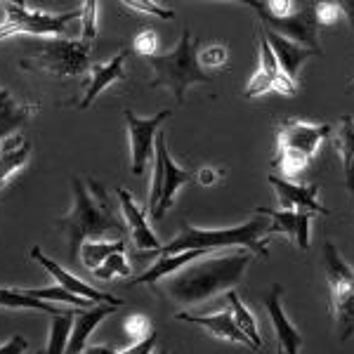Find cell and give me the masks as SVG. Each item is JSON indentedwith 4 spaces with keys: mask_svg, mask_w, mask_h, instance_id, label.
Listing matches in <instances>:
<instances>
[{
    "mask_svg": "<svg viewBox=\"0 0 354 354\" xmlns=\"http://www.w3.org/2000/svg\"><path fill=\"white\" fill-rule=\"evenodd\" d=\"M338 8H340V12L350 19V26L354 31V3H338Z\"/></svg>",
    "mask_w": 354,
    "mask_h": 354,
    "instance_id": "42",
    "label": "cell"
},
{
    "mask_svg": "<svg viewBox=\"0 0 354 354\" xmlns=\"http://www.w3.org/2000/svg\"><path fill=\"white\" fill-rule=\"evenodd\" d=\"M270 185L277 192L279 210H310V213L328 215V210L319 203V187L317 185H298L286 177L270 175Z\"/></svg>",
    "mask_w": 354,
    "mask_h": 354,
    "instance_id": "13",
    "label": "cell"
},
{
    "mask_svg": "<svg viewBox=\"0 0 354 354\" xmlns=\"http://www.w3.org/2000/svg\"><path fill=\"white\" fill-rule=\"evenodd\" d=\"M345 185H347V192H350L352 198H354V173H347L345 175Z\"/></svg>",
    "mask_w": 354,
    "mask_h": 354,
    "instance_id": "43",
    "label": "cell"
},
{
    "mask_svg": "<svg viewBox=\"0 0 354 354\" xmlns=\"http://www.w3.org/2000/svg\"><path fill=\"white\" fill-rule=\"evenodd\" d=\"M0 307H3V310H38V312L50 314V317H57V314L64 312V310H59V307L50 305V302L31 298V295H26L21 288H5V286H0Z\"/></svg>",
    "mask_w": 354,
    "mask_h": 354,
    "instance_id": "25",
    "label": "cell"
},
{
    "mask_svg": "<svg viewBox=\"0 0 354 354\" xmlns=\"http://www.w3.org/2000/svg\"><path fill=\"white\" fill-rule=\"evenodd\" d=\"M267 232H270V222L262 220V215H255L243 225L225 227V230H201V227H194L192 222L185 220L180 225V234L161 248V255H177L187 253V250H210V253H215L218 248L243 245L253 255L267 258L270 241L262 239Z\"/></svg>",
    "mask_w": 354,
    "mask_h": 354,
    "instance_id": "3",
    "label": "cell"
},
{
    "mask_svg": "<svg viewBox=\"0 0 354 354\" xmlns=\"http://www.w3.org/2000/svg\"><path fill=\"white\" fill-rule=\"evenodd\" d=\"M330 133L333 128L326 123L314 125L307 121H295V118L283 121L279 128V156L274 158V165L286 177H295L307 168L319 145Z\"/></svg>",
    "mask_w": 354,
    "mask_h": 354,
    "instance_id": "7",
    "label": "cell"
},
{
    "mask_svg": "<svg viewBox=\"0 0 354 354\" xmlns=\"http://www.w3.org/2000/svg\"><path fill=\"white\" fill-rule=\"evenodd\" d=\"M218 177H220V170L201 168L196 173V182H198V185H203V187H210V185H215V182H218Z\"/></svg>",
    "mask_w": 354,
    "mask_h": 354,
    "instance_id": "40",
    "label": "cell"
},
{
    "mask_svg": "<svg viewBox=\"0 0 354 354\" xmlns=\"http://www.w3.org/2000/svg\"><path fill=\"white\" fill-rule=\"evenodd\" d=\"M76 312L78 310L68 307V310H64L62 314H57V317L50 319V338H48V350H45V354H66Z\"/></svg>",
    "mask_w": 354,
    "mask_h": 354,
    "instance_id": "26",
    "label": "cell"
},
{
    "mask_svg": "<svg viewBox=\"0 0 354 354\" xmlns=\"http://www.w3.org/2000/svg\"><path fill=\"white\" fill-rule=\"evenodd\" d=\"M97 3H83L81 5V41L93 43V38L97 36Z\"/></svg>",
    "mask_w": 354,
    "mask_h": 354,
    "instance_id": "31",
    "label": "cell"
},
{
    "mask_svg": "<svg viewBox=\"0 0 354 354\" xmlns=\"http://www.w3.org/2000/svg\"><path fill=\"white\" fill-rule=\"evenodd\" d=\"M156 330H151L149 335H147L145 340H140V342H135V345H130V347H125V350H121V354H151L153 352V347H156Z\"/></svg>",
    "mask_w": 354,
    "mask_h": 354,
    "instance_id": "38",
    "label": "cell"
},
{
    "mask_svg": "<svg viewBox=\"0 0 354 354\" xmlns=\"http://www.w3.org/2000/svg\"><path fill=\"white\" fill-rule=\"evenodd\" d=\"M116 194H118V203H121V213H123L125 222H128V230H130V236H133V243L140 250H158V253H161L163 245L156 239V234L151 232L145 210H142L140 205L133 201L130 192H125L123 187H118Z\"/></svg>",
    "mask_w": 354,
    "mask_h": 354,
    "instance_id": "16",
    "label": "cell"
},
{
    "mask_svg": "<svg viewBox=\"0 0 354 354\" xmlns=\"http://www.w3.org/2000/svg\"><path fill=\"white\" fill-rule=\"evenodd\" d=\"M26 295H31V298L36 300H43V302H64V305L73 307V310H88V307H93L95 302L85 300V298H78V295L68 293L62 286H48V288H21Z\"/></svg>",
    "mask_w": 354,
    "mask_h": 354,
    "instance_id": "28",
    "label": "cell"
},
{
    "mask_svg": "<svg viewBox=\"0 0 354 354\" xmlns=\"http://www.w3.org/2000/svg\"><path fill=\"white\" fill-rule=\"evenodd\" d=\"M116 310L118 305H109V302H95L88 310H78L76 317H73V330H71L66 354H81L85 350V345H88L90 335L95 333V328Z\"/></svg>",
    "mask_w": 354,
    "mask_h": 354,
    "instance_id": "19",
    "label": "cell"
},
{
    "mask_svg": "<svg viewBox=\"0 0 354 354\" xmlns=\"http://www.w3.org/2000/svg\"><path fill=\"white\" fill-rule=\"evenodd\" d=\"M173 116L170 109H163L158 113H153L149 118H140L133 109H125L123 118H125V128H128V137H130V170L133 175H142L147 168V161L153 156L156 151V137L161 133V123L168 121Z\"/></svg>",
    "mask_w": 354,
    "mask_h": 354,
    "instance_id": "10",
    "label": "cell"
},
{
    "mask_svg": "<svg viewBox=\"0 0 354 354\" xmlns=\"http://www.w3.org/2000/svg\"><path fill=\"white\" fill-rule=\"evenodd\" d=\"M281 293L283 288L279 283H274L272 290L265 298V310L270 314V322L274 326V333H277V340L281 345L283 354H300V345H302V335L298 333V328L288 322L286 312L281 307Z\"/></svg>",
    "mask_w": 354,
    "mask_h": 354,
    "instance_id": "15",
    "label": "cell"
},
{
    "mask_svg": "<svg viewBox=\"0 0 354 354\" xmlns=\"http://www.w3.org/2000/svg\"><path fill=\"white\" fill-rule=\"evenodd\" d=\"M248 8L258 15L260 24L265 28L302 45V48L312 50V53L322 55V45H319V19L317 12H314V5H300L293 15L283 17V19L272 17L262 3H248Z\"/></svg>",
    "mask_w": 354,
    "mask_h": 354,
    "instance_id": "9",
    "label": "cell"
},
{
    "mask_svg": "<svg viewBox=\"0 0 354 354\" xmlns=\"http://www.w3.org/2000/svg\"><path fill=\"white\" fill-rule=\"evenodd\" d=\"M93 274L97 279H102V281H111L113 277L128 279L130 274H133V267H130V262L123 253H113L111 258H106L104 262H102V267H97Z\"/></svg>",
    "mask_w": 354,
    "mask_h": 354,
    "instance_id": "30",
    "label": "cell"
},
{
    "mask_svg": "<svg viewBox=\"0 0 354 354\" xmlns=\"http://www.w3.org/2000/svg\"><path fill=\"white\" fill-rule=\"evenodd\" d=\"M198 64L208 66V68H222L227 64V48L225 45H210V48H203L198 53Z\"/></svg>",
    "mask_w": 354,
    "mask_h": 354,
    "instance_id": "34",
    "label": "cell"
},
{
    "mask_svg": "<svg viewBox=\"0 0 354 354\" xmlns=\"http://www.w3.org/2000/svg\"><path fill=\"white\" fill-rule=\"evenodd\" d=\"M81 354H121V350L109 347V345H93V347H85Z\"/></svg>",
    "mask_w": 354,
    "mask_h": 354,
    "instance_id": "41",
    "label": "cell"
},
{
    "mask_svg": "<svg viewBox=\"0 0 354 354\" xmlns=\"http://www.w3.org/2000/svg\"><path fill=\"white\" fill-rule=\"evenodd\" d=\"M198 53H201V43H198V38L192 36L189 28H185L180 33V41L170 53L147 59L153 71L151 88L173 90L177 104H185V95L192 85L213 83V76L205 73L198 64Z\"/></svg>",
    "mask_w": 354,
    "mask_h": 354,
    "instance_id": "4",
    "label": "cell"
},
{
    "mask_svg": "<svg viewBox=\"0 0 354 354\" xmlns=\"http://www.w3.org/2000/svg\"><path fill=\"white\" fill-rule=\"evenodd\" d=\"M36 111H38L36 102L19 100L12 90L0 85V145L8 137H12L19 128H24Z\"/></svg>",
    "mask_w": 354,
    "mask_h": 354,
    "instance_id": "17",
    "label": "cell"
},
{
    "mask_svg": "<svg viewBox=\"0 0 354 354\" xmlns=\"http://www.w3.org/2000/svg\"><path fill=\"white\" fill-rule=\"evenodd\" d=\"M262 218H270V232L267 234H286L298 243L300 250L310 248V222L317 213L310 210H272V208H255Z\"/></svg>",
    "mask_w": 354,
    "mask_h": 354,
    "instance_id": "14",
    "label": "cell"
},
{
    "mask_svg": "<svg viewBox=\"0 0 354 354\" xmlns=\"http://www.w3.org/2000/svg\"><path fill=\"white\" fill-rule=\"evenodd\" d=\"M314 12H317L319 24H335L342 15L338 3H317L314 5Z\"/></svg>",
    "mask_w": 354,
    "mask_h": 354,
    "instance_id": "36",
    "label": "cell"
},
{
    "mask_svg": "<svg viewBox=\"0 0 354 354\" xmlns=\"http://www.w3.org/2000/svg\"><path fill=\"white\" fill-rule=\"evenodd\" d=\"M347 90H354V81L350 83V88H347Z\"/></svg>",
    "mask_w": 354,
    "mask_h": 354,
    "instance_id": "44",
    "label": "cell"
},
{
    "mask_svg": "<svg viewBox=\"0 0 354 354\" xmlns=\"http://www.w3.org/2000/svg\"><path fill=\"white\" fill-rule=\"evenodd\" d=\"M133 48H135V53L137 55H142V57H156V50H158V36H156V31H151V28H147V31H140L135 36V41H133Z\"/></svg>",
    "mask_w": 354,
    "mask_h": 354,
    "instance_id": "33",
    "label": "cell"
},
{
    "mask_svg": "<svg viewBox=\"0 0 354 354\" xmlns=\"http://www.w3.org/2000/svg\"><path fill=\"white\" fill-rule=\"evenodd\" d=\"M187 182H192V173H187L185 168H180L173 158H170V153L165 156V180H163V192H161V201H158L156 208L151 210V218L153 220H161L165 210L173 205L175 201V194L180 189L182 185H187Z\"/></svg>",
    "mask_w": 354,
    "mask_h": 354,
    "instance_id": "23",
    "label": "cell"
},
{
    "mask_svg": "<svg viewBox=\"0 0 354 354\" xmlns=\"http://www.w3.org/2000/svg\"><path fill=\"white\" fill-rule=\"evenodd\" d=\"M262 31H265L267 43H270V48H272L274 57H277L281 71L286 73V76L295 85H298L302 64H305V62L310 59L312 55H317V53H312V50H307V48H302V45H298V43L288 41V38L279 36V33H274V31H270V28H265V26H262Z\"/></svg>",
    "mask_w": 354,
    "mask_h": 354,
    "instance_id": "20",
    "label": "cell"
},
{
    "mask_svg": "<svg viewBox=\"0 0 354 354\" xmlns=\"http://www.w3.org/2000/svg\"><path fill=\"white\" fill-rule=\"evenodd\" d=\"M5 19L0 21V41L12 38L17 33L36 38H62L71 21H81V8L62 15H48L38 10H28L24 3H10L3 0Z\"/></svg>",
    "mask_w": 354,
    "mask_h": 354,
    "instance_id": "8",
    "label": "cell"
},
{
    "mask_svg": "<svg viewBox=\"0 0 354 354\" xmlns=\"http://www.w3.org/2000/svg\"><path fill=\"white\" fill-rule=\"evenodd\" d=\"M324 270L330 288V314L335 322V335L347 342L354 335V270L345 262L333 241L324 243Z\"/></svg>",
    "mask_w": 354,
    "mask_h": 354,
    "instance_id": "6",
    "label": "cell"
},
{
    "mask_svg": "<svg viewBox=\"0 0 354 354\" xmlns=\"http://www.w3.org/2000/svg\"><path fill=\"white\" fill-rule=\"evenodd\" d=\"M125 250V241L123 239H116V241H88L83 243L81 248V262L88 272H95L97 267H102V262L106 258H111L113 253H123Z\"/></svg>",
    "mask_w": 354,
    "mask_h": 354,
    "instance_id": "27",
    "label": "cell"
},
{
    "mask_svg": "<svg viewBox=\"0 0 354 354\" xmlns=\"http://www.w3.org/2000/svg\"><path fill=\"white\" fill-rule=\"evenodd\" d=\"M227 302H230V312L234 317V324H236L239 328H241V333L253 342V350L258 352L262 350V335H260V328H258V322H255V317L250 314L248 307L243 305V300L239 298L234 290L227 293Z\"/></svg>",
    "mask_w": 354,
    "mask_h": 354,
    "instance_id": "24",
    "label": "cell"
},
{
    "mask_svg": "<svg viewBox=\"0 0 354 354\" xmlns=\"http://www.w3.org/2000/svg\"><path fill=\"white\" fill-rule=\"evenodd\" d=\"M279 354H283V352H279Z\"/></svg>",
    "mask_w": 354,
    "mask_h": 354,
    "instance_id": "45",
    "label": "cell"
},
{
    "mask_svg": "<svg viewBox=\"0 0 354 354\" xmlns=\"http://www.w3.org/2000/svg\"><path fill=\"white\" fill-rule=\"evenodd\" d=\"M71 189H73V205L68 215L55 222L59 230L66 234L68 243V260H76L81 255L83 243L88 241H102L109 239L111 234H123L125 227L121 220L113 218L109 208V196L102 189V185L90 182V189L85 187L81 177H71Z\"/></svg>",
    "mask_w": 354,
    "mask_h": 354,
    "instance_id": "2",
    "label": "cell"
},
{
    "mask_svg": "<svg viewBox=\"0 0 354 354\" xmlns=\"http://www.w3.org/2000/svg\"><path fill=\"white\" fill-rule=\"evenodd\" d=\"M31 158V142L21 135H12L0 145V189L15 177Z\"/></svg>",
    "mask_w": 354,
    "mask_h": 354,
    "instance_id": "22",
    "label": "cell"
},
{
    "mask_svg": "<svg viewBox=\"0 0 354 354\" xmlns=\"http://www.w3.org/2000/svg\"><path fill=\"white\" fill-rule=\"evenodd\" d=\"M255 255L250 250H230L225 255H208L185 270L163 279L161 295L180 307L201 305L220 293L239 286Z\"/></svg>",
    "mask_w": 354,
    "mask_h": 354,
    "instance_id": "1",
    "label": "cell"
},
{
    "mask_svg": "<svg viewBox=\"0 0 354 354\" xmlns=\"http://www.w3.org/2000/svg\"><path fill=\"white\" fill-rule=\"evenodd\" d=\"M335 147L342 158V173H354V118L342 116L338 135H335Z\"/></svg>",
    "mask_w": 354,
    "mask_h": 354,
    "instance_id": "29",
    "label": "cell"
},
{
    "mask_svg": "<svg viewBox=\"0 0 354 354\" xmlns=\"http://www.w3.org/2000/svg\"><path fill=\"white\" fill-rule=\"evenodd\" d=\"M125 57H128V53L121 50V53L113 57V59L106 62V64L90 66V76L93 78H90V85L85 88V95L81 100V109H88V106L97 100V95H100L104 88H109V85L128 78V73H125Z\"/></svg>",
    "mask_w": 354,
    "mask_h": 354,
    "instance_id": "21",
    "label": "cell"
},
{
    "mask_svg": "<svg viewBox=\"0 0 354 354\" xmlns=\"http://www.w3.org/2000/svg\"><path fill=\"white\" fill-rule=\"evenodd\" d=\"M177 322H185V324H196L208 330L210 335L220 340H230V342H239V345H248L253 350V342H250L245 335L241 333V328L234 324V317L230 310H222L218 314H192V312H177L175 314Z\"/></svg>",
    "mask_w": 354,
    "mask_h": 354,
    "instance_id": "18",
    "label": "cell"
},
{
    "mask_svg": "<svg viewBox=\"0 0 354 354\" xmlns=\"http://www.w3.org/2000/svg\"><path fill=\"white\" fill-rule=\"evenodd\" d=\"M90 50L93 43L68 41V38H43L33 50V57L19 62L26 71H41L53 78H78L90 73Z\"/></svg>",
    "mask_w": 354,
    "mask_h": 354,
    "instance_id": "5",
    "label": "cell"
},
{
    "mask_svg": "<svg viewBox=\"0 0 354 354\" xmlns=\"http://www.w3.org/2000/svg\"><path fill=\"white\" fill-rule=\"evenodd\" d=\"M125 10H133V12H142V15H151L158 17V19H173L175 12L168 8H161L158 3H151V0H128L123 3Z\"/></svg>",
    "mask_w": 354,
    "mask_h": 354,
    "instance_id": "32",
    "label": "cell"
},
{
    "mask_svg": "<svg viewBox=\"0 0 354 354\" xmlns=\"http://www.w3.org/2000/svg\"><path fill=\"white\" fill-rule=\"evenodd\" d=\"M125 333H128L135 342L145 340L147 335L151 333V322L145 317V314H133V317L125 319Z\"/></svg>",
    "mask_w": 354,
    "mask_h": 354,
    "instance_id": "35",
    "label": "cell"
},
{
    "mask_svg": "<svg viewBox=\"0 0 354 354\" xmlns=\"http://www.w3.org/2000/svg\"><path fill=\"white\" fill-rule=\"evenodd\" d=\"M258 38H260L258 41V45H260V68H258V73L250 78L248 88L243 90V97L245 100H253V97L267 93V90H277V93H281V95H295L298 93V85H295L286 73L281 71V66H279L277 57H274L270 43H267V36H265V31H262L260 24H258Z\"/></svg>",
    "mask_w": 354,
    "mask_h": 354,
    "instance_id": "11",
    "label": "cell"
},
{
    "mask_svg": "<svg viewBox=\"0 0 354 354\" xmlns=\"http://www.w3.org/2000/svg\"><path fill=\"white\" fill-rule=\"evenodd\" d=\"M31 260H36L48 274H53L57 286H62L64 290H68V293L78 295V298H85V300H90V302H109V305H123L121 298H116V295H111V293H104V290H97L95 286L85 283L83 279H78L76 274L66 272L62 265H57L53 258H48V255L43 253L41 245H33V248H31Z\"/></svg>",
    "mask_w": 354,
    "mask_h": 354,
    "instance_id": "12",
    "label": "cell"
},
{
    "mask_svg": "<svg viewBox=\"0 0 354 354\" xmlns=\"http://www.w3.org/2000/svg\"><path fill=\"white\" fill-rule=\"evenodd\" d=\"M28 350V342L24 335H12L8 342L0 345V354H26Z\"/></svg>",
    "mask_w": 354,
    "mask_h": 354,
    "instance_id": "39",
    "label": "cell"
},
{
    "mask_svg": "<svg viewBox=\"0 0 354 354\" xmlns=\"http://www.w3.org/2000/svg\"><path fill=\"white\" fill-rule=\"evenodd\" d=\"M265 5V10L270 12L272 17H277V19H283V17L293 15L295 10V3H290V0H270V3H262Z\"/></svg>",
    "mask_w": 354,
    "mask_h": 354,
    "instance_id": "37",
    "label": "cell"
}]
</instances>
